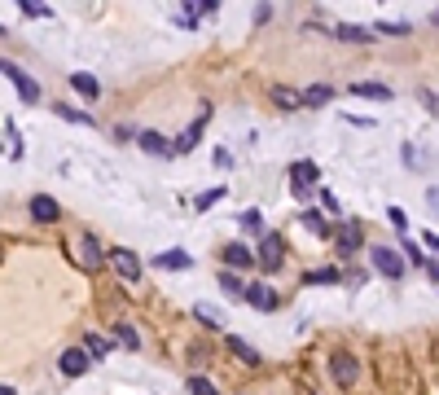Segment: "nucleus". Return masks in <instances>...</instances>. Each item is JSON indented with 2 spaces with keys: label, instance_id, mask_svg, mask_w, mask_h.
<instances>
[{
  "label": "nucleus",
  "instance_id": "nucleus-1",
  "mask_svg": "<svg viewBox=\"0 0 439 395\" xmlns=\"http://www.w3.org/2000/svg\"><path fill=\"white\" fill-rule=\"evenodd\" d=\"M369 263L386 281H404V273H408V263H404V255L396 246H369Z\"/></svg>",
  "mask_w": 439,
  "mask_h": 395
},
{
  "label": "nucleus",
  "instance_id": "nucleus-2",
  "mask_svg": "<svg viewBox=\"0 0 439 395\" xmlns=\"http://www.w3.org/2000/svg\"><path fill=\"white\" fill-rule=\"evenodd\" d=\"M281 263H286V242H281V233H264L260 237V268L277 273Z\"/></svg>",
  "mask_w": 439,
  "mask_h": 395
},
{
  "label": "nucleus",
  "instance_id": "nucleus-3",
  "mask_svg": "<svg viewBox=\"0 0 439 395\" xmlns=\"http://www.w3.org/2000/svg\"><path fill=\"white\" fill-rule=\"evenodd\" d=\"M5 79L18 88V97L27 101V105H36V101H40V84H36V79H31L27 70H22L18 62H9V58H5Z\"/></svg>",
  "mask_w": 439,
  "mask_h": 395
},
{
  "label": "nucleus",
  "instance_id": "nucleus-4",
  "mask_svg": "<svg viewBox=\"0 0 439 395\" xmlns=\"http://www.w3.org/2000/svg\"><path fill=\"white\" fill-rule=\"evenodd\" d=\"M329 378L339 382V386H351V382L360 378V360H356L351 352H334V356H329Z\"/></svg>",
  "mask_w": 439,
  "mask_h": 395
},
{
  "label": "nucleus",
  "instance_id": "nucleus-5",
  "mask_svg": "<svg viewBox=\"0 0 439 395\" xmlns=\"http://www.w3.org/2000/svg\"><path fill=\"white\" fill-rule=\"evenodd\" d=\"M27 216H31L36 224H58V220H62V206H58L53 194H36V198L27 202Z\"/></svg>",
  "mask_w": 439,
  "mask_h": 395
},
{
  "label": "nucleus",
  "instance_id": "nucleus-6",
  "mask_svg": "<svg viewBox=\"0 0 439 395\" xmlns=\"http://www.w3.org/2000/svg\"><path fill=\"white\" fill-rule=\"evenodd\" d=\"M110 268H115L123 281H141V259H137V251H127V246H115V251H110Z\"/></svg>",
  "mask_w": 439,
  "mask_h": 395
},
{
  "label": "nucleus",
  "instance_id": "nucleus-7",
  "mask_svg": "<svg viewBox=\"0 0 439 395\" xmlns=\"http://www.w3.org/2000/svg\"><path fill=\"white\" fill-rule=\"evenodd\" d=\"M88 364H92V356H88L84 347H66V352L58 356V369H62L66 378H84V374H88Z\"/></svg>",
  "mask_w": 439,
  "mask_h": 395
},
{
  "label": "nucleus",
  "instance_id": "nucleus-8",
  "mask_svg": "<svg viewBox=\"0 0 439 395\" xmlns=\"http://www.w3.org/2000/svg\"><path fill=\"white\" fill-rule=\"evenodd\" d=\"M317 180H321V172H317V163H307V158H299V163L290 167V189H295V194L317 189Z\"/></svg>",
  "mask_w": 439,
  "mask_h": 395
},
{
  "label": "nucleus",
  "instance_id": "nucleus-9",
  "mask_svg": "<svg viewBox=\"0 0 439 395\" xmlns=\"http://www.w3.org/2000/svg\"><path fill=\"white\" fill-rule=\"evenodd\" d=\"M334 251H339V255H356L360 251V224L356 220L339 224V233H334Z\"/></svg>",
  "mask_w": 439,
  "mask_h": 395
},
{
  "label": "nucleus",
  "instance_id": "nucleus-10",
  "mask_svg": "<svg viewBox=\"0 0 439 395\" xmlns=\"http://www.w3.org/2000/svg\"><path fill=\"white\" fill-rule=\"evenodd\" d=\"M154 268H163V273H185V268H194V255H189V251H159V255H154Z\"/></svg>",
  "mask_w": 439,
  "mask_h": 395
},
{
  "label": "nucleus",
  "instance_id": "nucleus-11",
  "mask_svg": "<svg viewBox=\"0 0 439 395\" xmlns=\"http://www.w3.org/2000/svg\"><path fill=\"white\" fill-rule=\"evenodd\" d=\"M206 119H211V110H206V105H202V115H198V123H194V127H185V132H180V137L171 141V145H176V154H189V149L198 145V137H202V127H206Z\"/></svg>",
  "mask_w": 439,
  "mask_h": 395
},
{
  "label": "nucleus",
  "instance_id": "nucleus-12",
  "mask_svg": "<svg viewBox=\"0 0 439 395\" xmlns=\"http://www.w3.org/2000/svg\"><path fill=\"white\" fill-rule=\"evenodd\" d=\"M224 263L228 268H250V263H260V255H255L246 242H228L224 246Z\"/></svg>",
  "mask_w": 439,
  "mask_h": 395
},
{
  "label": "nucleus",
  "instance_id": "nucleus-13",
  "mask_svg": "<svg viewBox=\"0 0 439 395\" xmlns=\"http://www.w3.org/2000/svg\"><path fill=\"white\" fill-rule=\"evenodd\" d=\"M334 40H343V44H369L374 31H369V26H356V22H334Z\"/></svg>",
  "mask_w": 439,
  "mask_h": 395
},
{
  "label": "nucleus",
  "instance_id": "nucleus-14",
  "mask_svg": "<svg viewBox=\"0 0 439 395\" xmlns=\"http://www.w3.org/2000/svg\"><path fill=\"white\" fill-rule=\"evenodd\" d=\"M137 141H141V149H145V154H159V158L176 154V145L163 137V132H137Z\"/></svg>",
  "mask_w": 439,
  "mask_h": 395
},
{
  "label": "nucleus",
  "instance_id": "nucleus-15",
  "mask_svg": "<svg viewBox=\"0 0 439 395\" xmlns=\"http://www.w3.org/2000/svg\"><path fill=\"white\" fill-rule=\"evenodd\" d=\"M80 259L88 263V268H101V263L110 259V251H101L97 237H92V233H84V242H80Z\"/></svg>",
  "mask_w": 439,
  "mask_h": 395
},
{
  "label": "nucleus",
  "instance_id": "nucleus-16",
  "mask_svg": "<svg viewBox=\"0 0 439 395\" xmlns=\"http://www.w3.org/2000/svg\"><path fill=\"white\" fill-rule=\"evenodd\" d=\"M246 303H250L255 312H273V307H277V290H273V285H250V290H246Z\"/></svg>",
  "mask_w": 439,
  "mask_h": 395
},
{
  "label": "nucleus",
  "instance_id": "nucleus-17",
  "mask_svg": "<svg viewBox=\"0 0 439 395\" xmlns=\"http://www.w3.org/2000/svg\"><path fill=\"white\" fill-rule=\"evenodd\" d=\"M228 352H233V356H238L242 364H250V369H260V364H264V356L255 352L246 338H238V334H228Z\"/></svg>",
  "mask_w": 439,
  "mask_h": 395
},
{
  "label": "nucleus",
  "instance_id": "nucleus-18",
  "mask_svg": "<svg viewBox=\"0 0 439 395\" xmlns=\"http://www.w3.org/2000/svg\"><path fill=\"white\" fill-rule=\"evenodd\" d=\"M299 281H303V285H339V281H343V273L329 263V268H307Z\"/></svg>",
  "mask_w": 439,
  "mask_h": 395
},
{
  "label": "nucleus",
  "instance_id": "nucleus-19",
  "mask_svg": "<svg viewBox=\"0 0 439 395\" xmlns=\"http://www.w3.org/2000/svg\"><path fill=\"white\" fill-rule=\"evenodd\" d=\"M70 88L80 93V97H88V101H97V97H101V84H97L88 70H75V75H70Z\"/></svg>",
  "mask_w": 439,
  "mask_h": 395
},
{
  "label": "nucleus",
  "instance_id": "nucleus-20",
  "mask_svg": "<svg viewBox=\"0 0 439 395\" xmlns=\"http://www.w3.org/2000/svg\"><path fill=\"white\" fill-rule=\"evenodd\" d=\"M299 224H303L307 233H312V237H329V224H325V216H321L317 206H307V211H299Z\"/></svg>",
  "mask_w": 439,
  "mask_h": 395
},
{
  "label": "nucleus",
  "instance_id": "nucleus-21",
  "mask_svg": "<svg viewBox=\"0 0 439 395\" xmlns=\"http://www.w3.org/2000/svg\"><path fill=\"white\" fill-rule=\"evenodd\" d=\"M220 290H224L228 299H246V290H250V285H246L238 273H228V268H224V273H220Z\"/></svg>",
  "mask_w": 439,
  "mask_h": 395
},
{
  "label": "nucleus",
  "instance_id": "nucleus-22",
  "mask_svg": "<svg viewBox=\"0 0 439 395\" xmlns=\"http://www.w3.org/2000/svg\"><path fill=\"white\" fill-rule=\"evenodd\" d=\"M325 101H334V88L329 84H312L303 93V110H317V105H325Z\"/></svg>",
  "mask_w": 439,
  "mask_h": 395
},
{
  "label": "nucleus",
  "instance_id": "nucleus-23",
  "mask_svg": "<svg viewBox=\"0 0 439 395\" xmlns=\"http://www.w3.org/2000/svg\"><path fill=\"white\" fill-rule=\"evenodd\" d=\"M273 101L281 110H303V93H295V88H273Z\"/></svg>",
  "mask_w": 439,
  "mask_h": 395
},
{
  "label": "nucleus",
  "instance_id": "nucleus-24",
  "mask_svg": "<svg viewBox=\"0 0 439 395\" xmlns=\"http://www.w3.org/2000/svg\"><path fill=\"white\" fill-rule=\"evenodd\" d=\"M351 93H356V97H374V101H386V97H391V88H386V84H369V79L351 84Z\"/></svg>",
  "mask_w": 439,
  "mask_h": 395
},
{
  "label": "nucleus",
  "instance_id": "nucleus-25",
  "mask_svg": "<svg viewBox=\"0 0 439 395\" xmlns=\"http://www.w3.org/2000/svg\"><path fill=\"white\" fill-rule=\"evenodd\" d=\"M84 352H88L92 360H106V356H110V338H101V334H88V338H84Z\"/></svg>",
  "mask_w": 439,
  "mask_h": 395
},
{
  "label": "nucleus",
  "instance_id": "nucleus-26",
  "mask_svg": "<svg viewBox=\"0 0 439 395\" xmlns=\"http://www.w3.org/2000/svg\"><path fill=\"white\" fill-rule=\"evenodd\" d=\"M53 115L66 119V123H84V127H92V115H88V110H75V105H53Z\"/></svg>",
  "mask_w": 439,
  "mask_h": 395
},
{
  "label": "nucleus",
  "instance_id": "nucleus-27",
  "mask_svg": "<svg viewBox=\"0 0 439 395\" xmlns=\"http://www.w3.org/2000/svg\"><path fill=\"white\" fill-rule=\"evenodd\" d=\"M5 141H9V158H22V154H27V149H22V137H18L14 119H5Z\"/></svg>",
  "mask_w": 439,
  "mask_h": 395
},
{
  "label": "nucleus",
  "instance_id": "nucleus-28",
  "mask_svg": "<svg viewBox=\"0 0 439 395\" xmlns=\"http://www.w3.org/2000/svg\"><path fill=\"white\" fill-rule=\"evenodd\" d=\"M115 338L123 342V347H141V334L127 325V321H119V325H115Z\"/></svg>",
  "mask_w": 439,
  "mask_h": 395
},
{
  "label": "nucleus",
  "instance_id": "nucleus-29",
  "mask_svg": "<svg viewBox=\"0 0 439 395\" xmlns=\"http://www.w3.org/2000/svg\"><path fill=\"white\" fill-rule=\"evenodd\" d=\"M194 316L206 325V330H220V316H216V307H206V303H194Z\"/></svg>",
  "mask_w": 439,
  "mask_h": 395
},
{
  "label": "nucleus",
  "instance_id": "nucleus-30",
  "mask_svg": "<svg viewBox=\"0 0 439 395\" xmlns=\"http://www.w3.org/2000/svg\"><path fill=\"white\" fill-rule=\"evenodd\" d=\"M18 9L27 14V18H53V9H44L40 0H18Z\"/></svg>",
  "mask_w": 439,
  "mask_h": 395
},
{
  "label": "nucleus",
  "instance_id": "nucleus-31",
  "mask_svg": "<svg viewBox=\"0 0 439 395\" xmlns=\"http://www.w3.org/2000/svg\"><path fill=\"white\" fill-rule=\"evenodd\" d=\"M189 395H220V391H216V382H211V378H202V374H198V378H189Z\"/></svg>",
  "mask_w": 439,
  "mask_h": 395
},
{
  "label": "nucleus",
  "instance_id": "nucleus-32",
  "mask_svg": "<svg viewBox=\"0 0 439 395\" xmlns=\"http://www.w3.org/2000/svg\"><path fill=\"white\" fill-rule=\"evenodd\" d=\"M242 224H246L250 233H260V237H264V216H260L255 206H250V211H242Z\"/></svg>",
  "mask_w": 439,
  "mask_h": 395
},
{
  "label": "nucleus",
  "instance_id": "nucleus-33",
  "mask_svg": "<svg viewBox=\"0 0 439 395\" xmlns=\"http://www.w3.org/2000/svg\"><path fill=\"white\" fill-rule=\"evenodd\" d=\"M386 220H391V224H396L400 233L408 228V216H404V206H386Z\"/></svg>",
  "mask_w": 439,
  "mask_h": 395
},
{
  "label": "nucleus",
  "instance_id": "nucleus-34",
  "mask_svg": "<svg viewBox=\"0 0 439 395\" xmlns=\"http://www.w3.org/2000/svg\"><path fill=\"white\" fill-rule=\"evenodd\" d=\"M321 194V206L325 211H334V216H343V206H339V198H334V189H317Z\"/></svg>",
  "mask_w": 439,
  "mask_h": 395
},
{
  "label": "nucleus",
  "instance_id": "nucleus-35",
  "mask_svg": "<svg viewBox=\"0 0 439 395\" xmlns=\"http://www.w3.org/2000/svg\"><path fill=\"white\" fill-rule=\"evenodd\" d=\"M220 198H224V189H206V194H202V198H198L194 206H198V211H206V206H216Z\"/></svg>",
  "mask_w": 439,
  "mask_h": 395
},
{
  "label": "nucleus",
  "instance_id": "nucleus-36",
  "mask_svg": "<svg viewBox=\"0 0 439 395\" xmlns=\"http://www.w3.org/2000/svg\"><path fill=\"white\" fill-rule=\"evenodd\" d=\"M378 31H382V36H404L408 26H404V22H378Z\"/></svg>",
  "mask_w": 439,
  "mask_h": 395
},
{
  "label": "nucleus",
  "instance_id": "nucleus-37",
  "mask_svg": "<svg viewBox=\"0 0 439 395\" xmlns=\"http://www.w3.org/2000/svg\"><path fill=\"white\" fill-rule=\"evenodd\" d=\"M426 251H439V233H426Z\"/></svg>",
  "mask_w": 439,
  "mask_h": 395
},
{
  "label": "nucleus",
  "instance_id": "nucleus-38",
  "mask_svg": "<svg viewBox=\"0 0 439 395\" xmlns=\"http://www.w3.org/2000/svg\"><path fill=\"white\" fill-rule=\"evenodd\" d=\"M426 202H430V206L439 211V189H426Z\"/></svg>",
  "mask_w": 439,
  "mask_h": 395
},
{
  "label": "nucleus",
  "instance_id": "nucleus-39",
  "mask_svg": "<svg viewBox=\"0 0 439 395\" xmlns=\"http://www.w3.org/2000/svg\"><path fill=\"white\" fill-rule=\"evenodd\" d=\"M426 273H430V277H435V285H439V259L430 263V268H426Z\"/></svg>",
  "mask_w": 439,
  "mask_h": 395
},
{
  "label": "nucleus",
  "instance_id": "nucleus-40",
  "mask_svg": "<svg viewBox=\"0 0 439 395\" xmlns=\"http://www.w3.org/2000/svg\"><path fill=\"white\" fill-rule=\"evenodd\" d=\"M0 395H18V391H14V386H9V382H5V386H0Z\"/></svg>",
  "mask_w": 439,
  "mask_h": 395
},
{
  "label": "nucleus",
  "instance_id": "nucleus-41",
  "mask_svg": "<svg viewBox=\"0 0 439 395\" xmlns=\"http://www.w3.org/2000/svg\"><path fill=\"white\" fill-rule=\"evenodd\" d=\"M435 26H439V14H435Z\"/></svg>",
  "mask_w": 439,
  "mask_h": 395
}]
</instances>
